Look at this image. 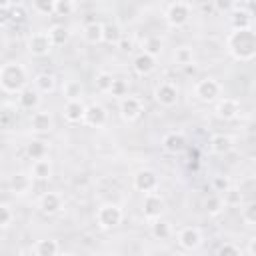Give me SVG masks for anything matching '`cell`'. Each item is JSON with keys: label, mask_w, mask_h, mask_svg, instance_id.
Masks as SVG:
<instances>
[{"label": "cell", "mask_w": 256, "mask_h": 256, "mask_svg": "<svg viewBox=\"0 0 256 256\" xmlns=\"http://www.w3.org/2000/svg\"><path fill=\"white\" fill-rule=\"evenodd\" d=\"M112 82H114V76H112L108 70H100V72H96V76H94V88H96L100 94H108L110 88H112Z\"/></svg>", "instance_id": "35"}, {"label": "cell", "mask_w": 256, "mask_h": 256, "mask_svg": "<svg viewBox=\"0 0 256 256\" xmlns=\"http://www.w3.org/2000/svg\"><path fill=\"white\" fill-rule=\"evenodd\" d=\"M62 94H64L66 100H78V98L84 96V86H82V82L76 80V78L66 80V82L62 84Z\"/></svg>", "instance_id": "30"}, {"label": "cell", "mask_w": 256, "mask_h": 256, "mask_svg": "<svg viewBox=\"0 0 256 256\" xmlns=\"http://www.w3.org/2000/svg\"><path fill=\"white\" fill-rule=\"evenodd\" d=\"M172 60H174V64L180 66V68H186V66L194 64V60H196L194 48L188 46V44H182V46L174 48V52H172Z\"/></svg>", "instance_id": "27"}, {"label": "cell", "mask_w": 256, "mask_h": 256, "mask_svg": "<svg viewBox=\"0 0 256 256\" xmlns=\"http://www.w3.org/2000/svg\"><path fill=\"white\" fill-rule=\"evenodd\" d=\"M2 128H4V130L10 128V110H8V108L2 110Z\"/></svg>", "instance_id": "48"}, {"label": "cell", "mask_w": 256, "mask_h": 256, "mask_svg": "<svg viewBox=\"0 0 256 256\" xmlns=\"http://www.w3.org/2000/svg\"><path fill=\"white\" fill-rule=\"evenodd\" d=\"M232 28H250L252 26V16L248 10H234L232 12Z\"/></svg>", "instance_id": "37"}, {"label": "cell", "mask_w": 256, "mask_h": 256, "mask_svg": "<svg viewBox=\"0 0 256 256\" xmlns=\"http://www.w3.org/2000/svg\"><path fill=\"white\" fill-rule=\"evenodd\" d=\"M132 186L136 192L140 194H148V192H156L160 188V176L156 174V170L152 168H140L134 172L132 176Z\"/></svg>", "instance_id": "9"}, {"label": "cell", "mask_w": 256, "mask_h": 256, "mask_svg": "<svg viewBox=\"0 0 256 256\" xmlns=\"http://www.w3.org/2000/svg\"><path fill=\"white\" fill-rule=\"evenodd\" d=\"M194 96L196 100L204 102V104H214L216 100L222 98V84L216 78H202L194 84Z\"/></svg>", "instance_id": "5"}, {"label": "cell", "mask_w": 256, "mask_h": 256, "mask_svg": "<svg viewBox=\"0 0 256 256\" xmlns=\"http://www.w3.org/2000/svg\"><path fill=\"white\" fill-rule=\"evenodd\" d=\"M192 8L186 0H172L164 10V20L170 28H182L190 22Z\"/></svg>", "instance_id": "4"}, {"label": "cell", "mask_w": 256, "mask_h": 256, "mask_svg": "<svg viewBox=\"0 0 256 256\" xmlns=\"http://www.w3.org/2000/svg\"><path fill=\"white\" fill-rule=\"evenodd\" d=\"M228 54L238 62H250L256 58V30L250 28H232L226 38Z\"/></svg>", "instance_id": "1"}, {"label": "cell", "mask_w": 256, "mask_h": 256, "mask_svg": "<svg viewBox=\"0 0 256 256\" xmlns=\"http://www.w3.org/2000/svg\"><path fill=\"white\" fill-rule=\"evenodd\" d=\"M82 36H84V40L88 44H100V42H104V24L98 22V20L88 22L84 26V30H82Z\"/></svg>", "instance_id": "26"}, {"label": "cell", "mask_w": 256, "mask_h": 256, "mask_svg": "<svg viewBox=\"0 0 256 256\" xmlns=\"http://www.w3.org/2000/svg\"><path fill=\"white\" fill-rule=\"evenodd\" d=\"M32 184H34V178L30 172H14L8 180V188L14 196H26L32 190Z\"/></svg>", "instance_id": "18"}, {"label": "cell", "mask_w": 256, "mask_h": 256, "mask_svg": "<svg viewBox=\"0 0 256 256\" xmlns=\"http://www.w3.org/2000/svg\"><path fill=\"white\" fill-rule=\"evenodd\" d=\"M174 234V228H172V222L166 220L164 216L156 218V220H150V236L154 240H160V242H166L170 240Z\"/></svg>", "instance_id": "22"}, {"label": "cell", "mask_w": 256, "mask_h": 256, "mask_svg": "<svg viewBox=\"0 0 256 256\" xmlns=\"http://www.w3.org/2000/svg\"><path fill=\"white\" fill-rule=\"evenodd\" d=\"M210 186H212V190H214V192L224 194V192L232 186V180H230V176H226V174H216V176H212Z\"/></svg>", "instance_id": "40"}, {"label": "cell", "mask_w": 256, "mask_h": 256, "mask_svg": "<svg viewBox=\"0 0 256 256\" xmlns=\"http://www.w3.org/2000/svg\"><path fill=\"white\" fill-rule=\"evenodd\" d=\"M142 50L144 52H148V54H154V56H158L160 52H162V48H164V42H162V38L160 36H146L144 40H142Z\"/></svg>", "instance_id": "36"}, {"label": "cell", "mask_w": 256, "mask_h": 256, "mask_svg": "<svg viewBox=\"0 0 256 256\" xmlns=\"http://www.w3.org/2000/svg\"><path fill=\"white\" fill-rule=\"evenodd\" d=\"M122 36H124V32H122V28H120L118 22H106L104 24V42L106 44L118 46V42L122 40Z\"/></svg>", "instance_id": "33"}, {"label": "cell", "mask_w": 256, "mask_h": 256, "mask_svg": "<svg viewBox=\"0 0 256 256\" xmlns=\"http://www.w3.org/2000/svg\"><path fill=\"white\" fill-rule=\"evenodd\" d=\"M204 242V236H202V230L198 226H184L180 228L178 232V246L186 252H192V250H198Z\"/></svg>", "instance_id": "12"}, {"label": "cell", "mask_w": 256, "mask_h": 256, "mask_svg": "<svg viewBox=\"0 0 256 256\" xmlns=\"http://www.w3.org/2000/svg\"><path fill=\"white\" fill-rule=\"evenodd\" d=\"M10 20L12 22H24L26 20V8L22 4H14L10 8Z\"/></svg>", "instance_id": "44"}, {"label": "cell", "mask_w": 256, "mask_h": 256, "mask_svg": "<svg viewBox=\"0 0 256 256\" xmlns=\"http://www.w3.org/2000/svg\"><path fill=\"white\" fill-rule=\"evenodd\" d=\"M28 70L24 68V64L10 60L4 62L0 68V88L6 94H20L24 88H28Z\"/></svg>", "instance_id": "2"}, {"label": "cell", "mask_w": 256, "mask_h": 256, "mask_svg": "<svg viewBox=\"0 0 256 256\" xmlns=\"http://www.w3.org/2000/svg\"><path fill=\"white\" fill-rule=\"evenodd\" d=\"M32 6L38 14H54V0H32Z\"/></svg>", "instance_id": "42"}, {"label": "cell", "mask_w": 256, "mask_h": 256, "mask_svg": "<svg viewBox=\"0 0 256 256\" xmlns=\"http://www.w3.org/2000/svg\"><path fill=\"white\" fill-rule=\"evenodd\" d=\"M186 144H188V138H186V134L182 130H170V132H166L162 136V142H160L162 150L166 154H172V156L184 152Z\"/></svg>", "instance_id": "14"}, {"label": "cell", "mask_w": 256, "mask_h": 256, "mask_svg": "<svg viewBox=\"0 0 256 256\" xmlns=\"http://www.w3.org/2000/svg\"><path fill=\"white\" fill-rule=\"evenodd\" d=\"M240 246L234 244V242H222L218 248H216V254H240Z\"/></svg>", "instance_id": "45"}, {"label": "cell", "mask_w": 256, "mask_h": 256, "mask_svg": "<svg viewBox=\"0 0 256 256\" xmlns=\"http://www.w3.org/2000/svg\"><path fill=\"white\" fill-rule=\"evenodd\" d=\"M242 220L250 226L256 224V200L254 202H248V204H242Z\"/></svg>", "instance_id": "41"}, {"label": "cell", "mask_w": 256, "mask_h": 256, "mask_svg": "<svg viewBox=\"0 0 256 256\" xmlns=\"http://www.w3.org/2000/svg\"><path fill=\"white\" fill-rule=\"evenodd\" d=\"M108 94L116 100H122L124 96L130 94V80L124 78V76H114V82H112V88H110Z\"/></svg>", "instance_id": "31"}, {"label": "cell", "mask_w": 256, "mask_h": 256, "mask_svg": "<svg viewBox=\"0 0 256 256\" xmlns=\"http://www.w3.org/2000/svg\"><path fill=\"white\" fill-rule=\"evenodd\" d=\"M14 220H16V214H14L12 206L8 202H2L0 204V228L2 230H8L14 224Z\"/></svg>", "instance_id": "38"}, {"label": "cell", "mask_w": 256, "mask_h": 256, "mask_svg": "<svg viewBox=\"0 0 256 256\" xmlns=\"http://www.w3.org/2000/svg\"><path fill=\"white\" fill-rule=\"evenodd\" d=\"M14 4H12V0H0V8L2 10H8V8H12Z\"/></svg>", "instance_id": "49"}, {"label": "cell", "mask_w": 256, "mask_h": 256, "mask_svg": "<svg viewBox=\"0 0 256 256\" xmlns=\"http://www.w3.org/2000/svg\"><path fill=\"white\" fill-rule=\"evenodd\" d=\"M48 36H50V40H52L54 48H58V46H64V44L68 42L70 32H68V28H66V26H62V24H54V26H50V28H48Z\"/></svg>", "instance_id": "32"}, {"label": "cell", "mask_w": 256, "mask_h": 256, "mask_svg": "<svg viewBox=\"0 0 256 256\" xmlns=\"http://www.w3.org/2000/svg\"><path fill=\"white\" fill-rule=\"evenodd\" d=\"M208 148L212 154L216 156H226L228 152H232L234 148V138L230 134H224V132H218V134H212L210 140H208Z\"/></svg>", "instance_id": "21"}, {"label": "cell", "mask_w": 256, "mask_h": 256, "mask_svg": "<svg viewBox=\"0 0 256 256\" xmlns=\"http://www.w3.org/2000/svg\"><path fill=\"white\" fill-rule=\"evenodd\" d=\"M214 114L224 122L236 120L240 114V102L236 98H220L214 102Z\"/></svg>", "instance_id": "15"}, {"label": "cell", "mask_w": 256, "mask_h": 256, "mask_svg": "<svg viewBox=\"0 0 256 256\" xmlns=\"http://www.w3.org/2000/svg\"><path fill=\"white\" fill-rule=\"evenodd\" d=\"M108 122V110L102 102H90L86 104V112H84V126L88 128H104Z\"/></svg>", "instance_id": "11"}, {"label": "cell", "mask_w": 256, "mask_h": 256, "mask_svg": "<svg viewBox=\"0 0 256 256\" xmlns=\"http://www.w3.org/2000/svg\"><path fill=\"white\" fill-rule=\"evenodd\" d=\"M52 48H54V44H52V40H50V36H48V30H46V32H44V30H36V32H32V34L26 38V50H28L32 56H36V58L48 56Z\"/></svg>", "instance_id": "10"}, {"label": "cell", "mask_w": 256, "mask_h": 256, "mask_svg": "<svg viewBox=\"0 0 256 256\" xmlns=\"http://www.w3.org/2000/svg\"><path fill=\"white\" fill-rule=\"evenodd\" d=\"M38 212H42L44 216H56L64 210V198L58 192H44L38 202H36Z\"/></svg>", "instance_id": "13"}, {"label": "cell", "mask_w": 256, "mask_h": 256, "mask_svg": "<svg viewBox=\"0 0 256 256\" xmlns=\"http://www.w3.org/2000/svg\"><path fill=\"white\" fill-rule=\"evenodd\" d=\"M156 58H158V56L140 50V52L132 58V70H134L138 76H150V74L156 70V66H158V60H156Z\"/></svg>", "instance_id": "17"}, {"label": "cell", "mask_w": 256, "mask_h": 256, "mask_svg": "<svg viewBox=\"0 0 256 256\" xmlns=\"http://www.w3.org/2000/svg\"><path fill=\"white\" fill-rule=\"evenodd\" d=\"M214 8L220 14H230L236 10V0H214Z\"/></svg>", "instance_id": "43"}, {"label": "cell", "mask_w": 256, "mask_h": 256, "mask_svg": "<svg viewBox=\"0 0 256 256\" xmlns=\"http://www.w3.org/2000/svg\"><path fill=\"white\" fill-rule=\"evenodd\" d=\"M204 212L208 214V216H220L222 212H224V208H226V204H224V198H222V194H218V192H214V194H208L206 198H204Z\"/></svg>", "instance_id": "29"}, {"label": "cell", "mask_w": 256, "mask_h": 256, "mask_svg": "<svg viewBox=\"0 0 256 256\" xmlns=\"http://www.w3.org/2000/svg\"><path fill=\"white\" fill-rule=\"evenodd\" d=\"M32 174L34 180L38 182H48L52 180V174H54V166L48 158H40V160H32V166L28 170Z\"/></svg>", "instance_id": "23"}, {"label": "cell", "mask_w": 256, "mask_h": 256, "mask_svg": "<svg viewBox=\"0 0 256 256\" xmlns=\"http://www.w3.org/2000/svg\"><path fill=\"white\" fill-rule=\"evenodd\" d=\"M32 86L40 94H52L56 90V76L50 74V72H40L32 78Z\"/></svg>", "instance_id": "25"}, {"label": "cell", "mask_w": 256, "mask_h": 256, "mask_svg": "<svg viewBox=\"0 0 256 256\" xmlns=\"http://www.w3.org/2000/svg\"><path fill=\"white\" fill-rule=\"evenodd\" d=\"M76 12V0H54V14L64 18Z\"/></svg>", "instance_id": "39"}, {"label": "cell", "mask_w": 256, "mask_h": 256, "mask_svg": "<svg viewBox=\"0 0 256 256\" xmlns=\"http://www.w3.org/2000/svg\"><path fill=\"white\" fill-rule=\"evenodd\" d=\"M118 114L126 124H134L136 120H140V116L144 114V102L140 96H124L122 100H118Z\"/></svg>", "instance_id": "8"}, {"label": "cell", "mask_w": 256, "mask_h": 256, "mask_svg": "<svg viewBox=\"0 0 256 256\" xmlns=\"http://www.w3.org/2000/svg\"><path fill=\"white\" fill-rule=\"evenodd\" d=\"M244 252H246V254H250V256H256V236H252V238L246 242Z\"/></svg>", "instance_id": "47"}, {"label": "cell", "mask_w": 256, "mask_h": 256, "mask_svg": "<svg viewBox=\"0 0 256 256\" xmlns=\"http://www.w3.org/2000/svg\"><path fill=\"white\" fill-rule=\"evenodd\" d=\"M84 112H86V104H84L82 98L66 100L64 108H62V116L68 124H82L84 122Z\"/></svg>", "instance_id": "20"}, {"label": "cell", "mask_w": 256, "mask_h": 256, "mask_svg": "<svg viewBox=\"0 0 256 256\" xmlns=\"http://www.w3.org/2000/svg\"><path fill=\"white\" fill-rule=\"evenodd\" d=\"M26 156L30 160H40V158H48V152H50V144L44 140V138H32L26 148H24Z\"/></svg>", "instance_id": "24"}, {"label": "cell", "mask_w": 256, "mask_h": 256, "mask_svg": "<svg viewBox=\"0 0 256 256\" xmlns=\"http://www.w3.org/2000/svg\"><path fill=\"white\" fill-rule=\"evenodd\" d=\"M30 130L38 136L50 134L54 130V118L48 110H34L30 116Z\"/></svg>", "instance_id": "16"}, {"label": "cell", "mask_w": 256, "mask_h": 256, "mask_svg": "<svg viewBox=\"0 0 256 256\" xmlns=\"http://www.w3.org/2000/svg\"><path fill=\"white\" fill-rule=\"evenodd\" d=\"M244 4H256V0H242Z\"/></svg>", "instance_id": "50"}, {"label": "cell", "mask_w": 256, "mask_h": 256, "mask_svg": "<svg viewBox=\"0 0 256 256\" xmlns=\"http://www.w3.org/2000/svg\"><path fill=\"white\" fill-rule=\"evenodd\" d=\"M118 48L122 52H130V50H134V40L130 36H122V40L118 42Z\"/></svg>", "instance_id": "46"}, {"label": "cell", "mask_w": 256, "mask_h": 256, "mask_svg": "<svg viewBox=\"0 0 256 256\" xmlns=\"http://www.w3.org/2000/svg\"><path fill=\"white\" fill-rule=\"evenodd\" d=\"M124 210L116 202H104L96 208V224L100 230H114L122 224Z\"/></svg>", "instance_id": "3"}, {"label": "cell", "mask_w": 256, "mask_h": 256, "mask_svg": "<svg viewBox=\"0 0 256 256\" xmlns=\"http://www.w3.org/2000/svg\"><path fill=\"white\" fill-rule=\"evenodd\" d=\"M58 252H60V244L54 238L36 240L32 246V254H36V256H56Z\"/></svg>", "instance_id": "28"}, {"label": "cell", "mask_w": 256, "mask_h": 256, "mask_svg": "<svg viewBox=\"0 0 256 256\" xmlns=\"http://www.w3.org/2000/svg\"><path fill=\"white\" fill-rule=\"evenodd\" d=\"M16 100H18V108H20V110L34 112V110H38L40 104H42V94H40L34 86H28V88H24L20 94H16Z\"/></svg>", "instance_id": "19"}, {"label": "cell", "mask_w": 256, "mask_h": 256, "mask_svg": "<svg viewBox=\"0 0 256 256\" xmlns=\"http://www.w3.org/2000/svg\"><path fill=\"white\" fill-rule=\"evenodd\" d=\"M152 96H154V102H156L158 106H162V108H174V106L178 104L180 90H178V86H176L174 82L162 80V82H158V84L154 86Z\"/></svg>", "instance_id": "7"}, {"label": "cell", "mask_w": 256, "mask_h": 256, "mask_svg": "<svg viewBox=\"0 0 256 256\" xmlns=\"http://www.w3.org/2000/svg\"><path fill=\"white\" fill-rule=\"evenodd\" d=\"M140 212L142 216L150 222V220H156L160 216H164L166 212V200L164 196L156 190V192H148V194H142V204H140Z\"/></svg>", "instance_id": "6"}, {"label": "cell", "mask_w": 256, "mask_h": 256, "mask_svg": "<svg viewBox=\"0 0 256 256\" xmlns=\"http://www.w3.org/2000/svg\"><path fill=\"white\" fill-rule=\"evenodd\" d=\"M222 198H224L226 208H242V204H244V194H242V190L236 188V186H230V188L222 194Z\"/></svg>", "instance_id": "34"}]
</instances>
